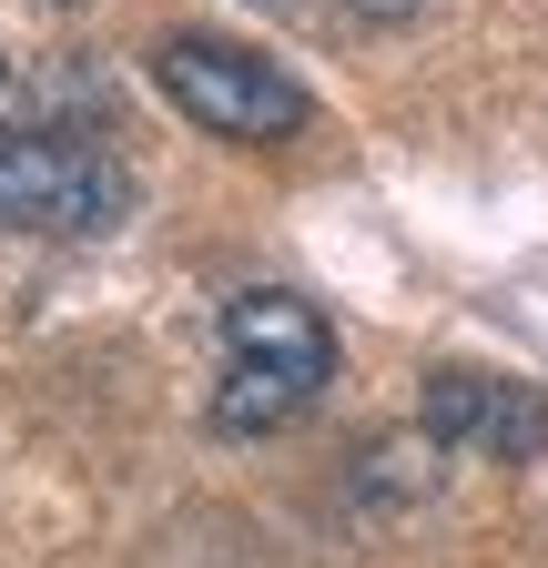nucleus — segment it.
I'll list each match as a JSON object with an SVG mask.
<instances>
[{"mask_svg":"<svg viewBox=\"0 0 548 568\" xmlns=\"http://www.w3.org/2000/svg\"><path fill=\"white\" fill-rule=\"evenodd\" d=\"M335 376V325L285 295V284H244L224 305V376H214V437H274L295 426Z\"/></svg>","mask_w":548,"mask_h":568,"instance_id":"nucleus-1","label":"nucleus"},{"mask_svg":"<svg viewBox=\"0 0 548 568\" xmlns=\"http://www.w3.org/2000/svg\"><path fill=\"white\" fill-rule=\"evenodd\" d=\"M0 82H11V61H0Z\"/></svg>","mask_w":548,"mask_h":568,"instance_id":"nucleus-6","label":"nucleus"},{"mask_svg":"<svg viewBox=\"0 0 548 568\" xmlns=\"http://www.w3.org/2000/svg\"><path fill=\"white\" fill-rule=\"evenodd\" d=\"M153 82H163V102L193 132H224V142H295L315 122L295 71L264 61L254 41H224V31H163L153 41Z\"/></svg>","mask_w":548,"mask_h":568,"instance_id":"nucleus-3","label":"nucleus"},{"mask_svg":"<svg viewBox=\"0 0 548 568\" xmlns=\"http://www.w3.org/2000/svg\"><path fill=\"white\" fill-rule=\"evenodd\" d=\"M122 213H132V173L102 142L61 122H0V224L11 234L92 244V234H122Z\"/></svg>","mask_w":548,"mask_h":568,"instance_id":"nucleus-2","label":"nucleus"},{"mask_svg":"<svg viewBox=\"0 0 548 568\" xmlns=\"http://www.w3.org/2000/svg\"><path fill=\"white\" fill-rule=\"evenodd\" d=\"M417 426H427V447L488 457V467H538L548 457V396L528 376H498V366H437L427 396H417Z\"/></svg>","mask_w":548,"mask_h":568,"instance_id":"nucleus-4","label":"nucleus"},{"mask_svg":"<svg viewBox=\"0 0 548 568\" xmlns=\"http://www.w3.org/2000/svg\"><path fill=\"white\" fill-rule=\"evenodd\" d=\"M346 11H366V21H406L417 0H346Z\"/></svg>","mask_w":548,"mask_h":568,"instance_id":"nucleus-5","label":"nucleus"}]
</instances>
